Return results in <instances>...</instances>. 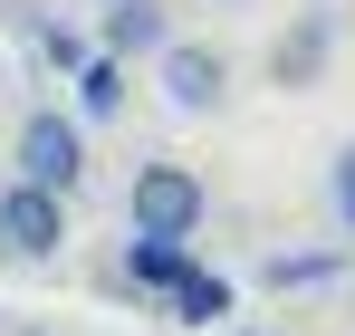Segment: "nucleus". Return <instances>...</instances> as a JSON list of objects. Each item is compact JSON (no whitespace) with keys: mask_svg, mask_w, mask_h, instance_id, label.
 I'll return each mask as SVG.
<instances>
[{"mask_svg":"<svg viewBox=\"0 0 355 336\" xmlns=\"http://www.w3.org/2000/svg\"><path fill=\"white\" fill-rule=\"evenodd\" d=\"M211 221V183L192 164H135L125 183V230H154V240H192Z\"/></svg>","mask_w":355,"mask_h":336,"instance_id":"obj_1","label":"nucleus"},{"mask_svg":"<svg viewBox=\"0 0 355 336\" xmlns=\"http://www.w3.org/2000/svg\"><path fill=\"white\" fill-rule=\"evenodd\" d=\"M67 250V192L49 183H0V260H19V269H49Z\"/></svg>","mask_w":355,"mask_h":336,"instance_id":"obj_2","label":"nucleus"},{"mask_svg":"<svg viewBox=\"0 0 355 336\" xmlns=\"http://www.w3.org/2000/svg\"><path fill=\"white\" fill-rule=\"evenodd\" d=\"M10 173H19V183H49V192H77V183H87V125L58 115V106L19 115V135H10Z\"/></svg>","mask_w":355,"mask_h":336,"instance_id":"obj_3","label":"nucleus"},{"mask_svg":"<svg viewBox=\"0 0 355 336\" xmlns=\"http://www.w3.org/2000/svg\"><path fill=\"white\" fill-rule=\"evenodd\" d=\"M154 87H164V106L182 125H202V115L231 106V58L211 49V39H164L154 49Z\"/></svg>","mask_w":355,"mask_h":336,"instance_id":"obj_4","label":"nucleus"},{"mask_svg":"<svg viewBox=\"0 0 355 336\" xmlns=\"http://www.w3.org/2000/svg\"><path fill=\"white\" fill-rule=\"evenodd\" d=\"M327 67H336V10L317 0V10H297L288 29L269 39V87H279V96H317Z\"/></svg>","mask_w":355,"mask_h":336,"instance_id":"obj_5","label":"nucleus"},{"mask_svg":"<svg viewBox=\"0 0 355 336\" xmlns=\"http://www.w3.org/2000/svg\"><path fill=\"white\" fill-rule=\"evenodd\" d=\"M182 269H192V240H154V230H125V269H116V279L135 288V298H164Z\"/></svg>","mask_w":355,"mask_h":336,"instance_id":"obj_6","label":"nucleus"},{"mask_svg":"<svg viewBox=\"0 0 355 336\" xmlns=\"http://www.w3.org/2000/svg\"><path fill=\"white\" fill-rule=\"evenodd\" d=\"M154 308H164V327H211V317H231V279H221V269H202V260H192V269H182V279L164 288V298H154Z\"/></svg>","mask_w":355,"mask_h":336,"instance_id":"obj_7","label":"nucleus"},{"mask_svg":"<svg viewBox=\"0 0 355 336\" xmlns=\"http://www.w3.org/2000/svg\"><path fill=\"white\" fill-rule=\"evenodd\" d=\"M96 39H106V58H154L164 39H173V29H164V0H116Z\"/></svg>","mask_w":355,"mask_h":336,"instance_id":"obj_8","label":"nucleus"},{"mask_svg":"<svg viewBox=\"0 0 355 336\" xmlns=\"http://www.w3.org/2000/svg\"><path fill=\"white\" fill-rule=\"evenodd\" d=\"M77 115H87V125L125 115V58H87V67H77Z\"/></svg>","mask_w":355,"mask_h":336,"instance_id":"obj_9","label":"nucleus"},{"mask_svg":"<svg viewBox=\"0 0 355 336\" xmlns=\"http://www.w3.org/2000/svg\"><path fill=\"white\" fill-rule=\"evenodd\" d=\"M259 279H269L279 298H288V288H317V279H336V260H327V250H279V260H269Z\"/></svg>","mask_w":355,"mask_h":336,"instance_id":"obj_10","label":"nucleus"},{"mask_svg":"<svg viewBox=\"0 0 355 336\" xmlns=\"http://www.w3.org/2000/svg\"><path fill=\"white\" fill-rule=\"evenodd\" d=\"M327 202H336V221H346V240H355V135L336 144V164H327Z\"/></svg>","mask_w":355,"mask_h":336,"instance_id":"obj_11","label":"nucleus"},{"mask_svg":"<svg viewBox=\"0 0 355 336\" xmlns=\"http://www.w3.org/2000/svg\"><path fill=\"white\" fill-rule=\"evenodd\" d=\"M39 58H49V67H87V39L58 29V19H39Z\"/></svg>","mask_w":355,"mask_h":336,"instance_id":"obj_12","label":"nucleus"},{"mask_svg":"<svg viewBox=\"0 0 355 336\" xmlns=\"http://www.w3.org/2000/svg\"><path fill=\"white\" fill-rule=\"evenodd\" d=\"M0 336H58V327H29V317H19V327H10V317H0Z\"/></svg>","mask_w":355,"mask_h":336,"instance_id":"obj_13","label":"nucleus"},{"mask_svg":"<svg viewBox=\"0 0 355 336\" xmlns=\"http://www.w3.org/2000/svg\"><path fill=\"white\" fill-rule=\"evenodd\" d=\"M240 336H279V327H240Z\"/></svg>","mask_w":355,"mask_h":336,"instance_id":"obj_14","label":"nucleus"}]
</instances>
